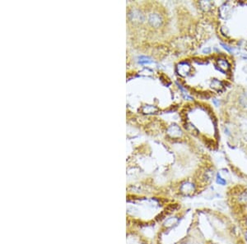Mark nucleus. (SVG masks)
<instances>
[{"mask_svg":"<svg viewBox=\"0 0 247 244\" xmlns=\"http://www.w3.org/2000/svg\"><path fill=\"white\" fill-rule=\"evenodd\" d=\"M195 190V185L190 182H185L184 183H182V185L180 187V191L185 195H190L192 193H194Z\"/></svg>","mask_w":247,"mask_h":244,"instance_id":"1","label":"nucleus"},{"mask_svg":"<svg viewBox=\"0 0 247 244\" xmlns=\"http://www.w3.org/2000/svg\"><path fill=\"white\" fill-rule=\"evenodd\" d=\"M219 13L220 16L223 17V19H228L231 16V8L227 4H224L221 6L219 9Z\"/></svg>","mask_w":247,"mask_h":244,"instance_id":"2","label":"nucleus"},{"mask_svg":"<svg viewBox=\"0 0 247 244\" xmlns=\"http://www.w3.org/2000/svg\"><path fill=\"white\" fill-rule=\"evenodd\" d=\"M190 66L189 63H181L178 67V71L179 73L182 76H186L189 74V73L190 72Z\"/></svg>","mask_w":247,"mask_h":244,"instance_id":"3","label":"nucleus"},{"mask_svg":"<svg viewBox=\"0 0 247 244\" xmlns=\"http://www.w3.org/2000/svg\"><path fill=\"white\" fill-rule=\"evenodd\" d=\"M218 65L219 68L222 71H227L230 68L229 63L226 59H223V58H219L218 60Z\"/></svg>","mask_w":247,"mask_h":244,"instance_id":"4","label":"nucleus"},{"mask_svg":"<svg viewBox=\"0 0 247 244\" xmlns=\"http://www.w3.org/2000/svg\"><path fill=\"white\" fill-rule=\"evenodd\" d=\"M211 87L213 89L216 90H221L223 88V82L221 81H219V80L214 79L211 82Z\"/></svg>","mask_w":247,"mask_h":244,"instance_id":"5","label":"nucleus"},{"mask_svg":"<svg viewBox=\"0 0 247 244\" xmlns=\"http://www.w3.org/2000/svg\"><path fill=\"white\" fill-rule=\"evenodd\" d=\"M213 178V171H212L211 169H207L204 172V174H203L204 180L206 182H210Z\"/></svg>","mask_w":247,"mask_h":244,"instance_id":"6","label":"nucleus"},{"mask_svg":"<svg viewBox=\"0 0 247 244\" xmlns=\"http://www.w3.org/2000/svg\"><path fill=\"white\" fill-rule=\"evenodd\" d=\"M199 5L204 11H208L212 8V3L209 1H201L199 2Z\"/></svg>","mask_w":247,"mask_h":244,"instance_id":"7","label":"nucleus"},{"mask_svg":"<svg viewBox=\"0 0 247 244\" xmlns=\"http://www.w3.org/2000/svg\"><path fill=\"white\" fill-rule=\"evenodd\" d=\"M216 182H217L218 184H219V185H222V186L226 185V183H227V181L223 179V178H222L219 174H217V176H216Z\"/></svg>","mask_w":247,"mask_h":244,"instance_id":"8","label":"nucleus"},{"mask_svg":"<svg viewBox=\"0 0 247 244\" xmlns=\"http://www.w3.org/2000/svg\"><path fill=\"white\" fill-rule=\"evenodd\" d=\"M238 200H239V201H241V203H247V192L245 191L243 193H241V194L239 196Z\"/></svg>","mask_w":247,"mask_h":244,"instance_id":"9","label":"nucleus"},{"mask_svg":"<svg viewBox=\"0 0 247 244\" xmlns=\"http://www.w3.org/2000/svg\"><path fill=\"white\" fill-rule=\"evenodd\" d=\"M241 103L244 107H247V95H243L241 97Z\"/></svg>","mask_w":247,"mask_h":244,"instance_id":"10","label":"nucleus"},{"mask_svg":"<svg viewBox=\"0 0 247 244\" xmlns=\"http://www.w3.org/2000/svg\"><path fill=\"white\" fill-rule=\"evenodd\" d=\"M221 45L222 46H223V48L225 49H227V51H229V52H231V51H233V49H232V47H230V46H228L227 45H225V44H223V43H221Z\"/></svg>","mask_w":247,"mask_h":244,"instance_id":"11","label":"nucleus"},{"mask_svg":"<svg viewBox=\"0 0 247 244\" xmlns=\"http://www.w3.org/2000/svg\"><path fill=\"white\" fill-rule=\"evenodd\" d=\"M245 237H246V242H247V231L245 233Z\"/></svg>","mask_w":247,"mask_h":244,"instance_id":"12","label":"nucleus"},{"mask_svg":"<svg viewBox=\"0 0 247 244\" xmlns=\"http://www.w3.org/2000/svg\"><path fill=\"white\" fill-rule=\"evenodd\" d=\"M212 244H215V243H212Z\"/></svg>","mask_w":247,"mask_h":244,"instance_id":"13","label":"nucleus"}]
</instances>
